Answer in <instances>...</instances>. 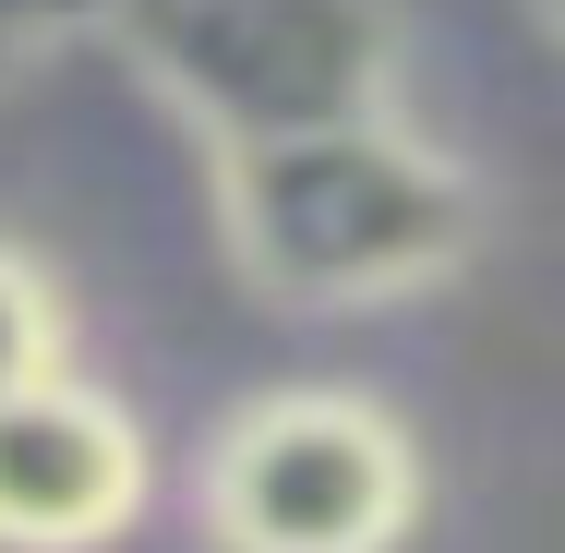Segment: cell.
Masks as SVG:
<instances>
[{"instance_id": "cell-1", "label": "cell", "mask_w": 565, "mask_h": 553, "mask_svg": "<svg viewBox=\"0 0 565 553\" xmlns=\"http://www.w3.org/2000/svg\"><path fill=\"white\" fill-rule=\"evenodd\" d=\"M217 228L265 301L373 313V301L446 289L481 253V181L397 109H373L277 145H217Z\"/></svg>"}, {"instance_id": "cell-2", "label": "cell", "mask_w": 565, "mask_h": 553, "mask_svg": "<svg viewBox=\"0 0 565 553\" xmlns=\"http://www.w3.org/2000/svg\"><path fill=\"white\" fill-rule=\"evenodd\" d=\"M205 145H277L397 109L409 12L397 0H109V24Z\"/></svg>"}, {"instance_id": "cell-3", "label": "cell", "mask_w": 565, "mask_h": 553, "mask_svg": "<svg viewBox=\"0 0 565 553\" xmlns=\"http://www.w3.org/2000/svg\"><path fill=\"white\" fill-rule=\"evenodd\" d=\"M422 518V457L361 385H277L205 445L217 553H397Z\"/></svg>"}, {"instance_id": "cell-4", "label": "cell", "mask_w": 565, "mask_h": 553, "mask_svg": "<svg viewBox=\"0 0 565 553\" xmlns=\"http://www.w3.org/2000/svg\"><path fill=\"white\" fill-rule=\"evenodd\" d=\"M145 518V434L73 361L0 397V553H97Z\"/></svg>"}, {"instance_id": "cell-5", "label": "cell", "mask_w": 565, "mask_h": 553, "mask_svg": "<svg viewBox=\"0 0 565 553\" xmlns=\"http://www.w3.org/2000/svg\"><path fill=\"white\" fill-rule=\"evenodd\" d=\"M73 361V326H61V289L0 241V397L12 385H36V373H61Z\"/></svg>"}, {"instance_id": "cell-6", "label": "cell", "mask_w": 565, "mask_h": 553, "mask_svg": "<svg viewBox=\"0 0 565 553\" xmlns=\"http://www.w3.org/2000/svg\"><path fill=\"white\" fill-rule=\"evenodd\" d=\"M97 24H109V0H0V73L49 61L61 36H97Z\"/></svg>"}]
</instances>
